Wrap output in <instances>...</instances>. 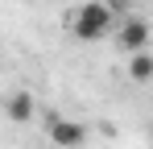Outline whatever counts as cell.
<instances>
[{
  "mask_svg": "<svg viewBox=\"0 0 153 149\" xmlns=\"http://www.w3.org/2000/svg\"><path fill=\"white\" fill-rule=\"evenodd\" d=\"M112 17L116 13L103 0H87V4H79L75 13H71V33H75L79 42H103L112 33Z\"/></svg>",
  "mask_w": 153,
  "mask_h": 149,
  "instance_id": "1",
  "label": "cell"
},
{
  "mask_svg": "<svg viewBox=\"0 0 153 149\" xmlns=\"http://www.w3.org/2000/svg\"><path fill=\"white\" fill-rule=\"evenodd\" d=\"M46 128H50V141H54L58 149H83V145H87V128H83L79 120L50 116V124H46Z\"/></svg>",
  "mask_w": 153,
  "mask_h": 149,
  "instance_id": "2",
  "label": "cell"
},
{
  "mask_svg": "<svg viewBox=\"0 0 153 149\" xmlns=\"http://www.w3.org/2000/svg\"><path fill=\"white\" fill-rule=\"evenodd\" d=\"M116 42H120V50H124L128 58H132V54H145V50H149V21H141V17H124Z\"/></svg>",
  "mask_w": 153,
  "mask_h": 149,
  "instance_id": "3",
  "label": "cell"
},
{
  "mask_svg": "<svg viewBox=\"0 0 153 149\" xmlns=\"http://www.w3.org/2000/svg\"><path fill=\"white\" fill-rule=\"evenodd\" d=\"M4 112H8V120H13V124L33 120V91H13L8 104H4Z\"/></svg>",
  "mask_w": 153,
  "mask_h": 149,
  "instance_id": "4",
  "label": "cell"
},
{
  "mask_svg": "<svg viewBox=\"0 0 153 149\" xmlns=\"http://www.w3.org/2000/svg\"><path fill=\"white\" fill-rule=\"evenodd\" d=\"M128 79H132V83H153V54L149 50L128 58Z\"/></svg>",
  "mask_w": 153,
  "mask_h": 149,
  "instance_id": "5",
  "label": "cell"
},
{
  "mask_svg": "<svg viewBox=\"0 0 153 149\" xmlns=\"http://www.w3.org/2000/svg\"><path fill=\"white\" fill-rule=\"evenodd\" d=\"M103 4H108L112 13H128V17H132V0H103Z\"/></svg>",
  "mask_w": 153,
  "mask_h": 149,
  "instance_id": "6",
  "label": "cell"
}]
</instances>
